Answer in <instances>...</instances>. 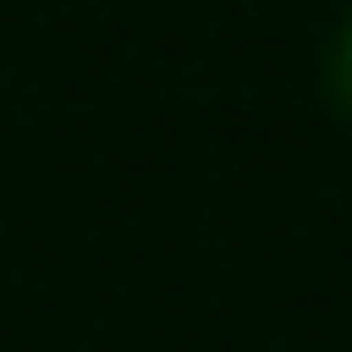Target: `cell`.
Returning <instances> with one entry per match:
<instances>
[{
  "label": "cell",
  "instance_id": "obj_1",
  "mask_svg": "<svg viewBox=\"0 0 352 352\" xmlns=\"http://www.w3.org/2000/svg\"><path fill=\"white\" fill-rule=\"evenodd\" d=\"M330 98H338V113L352 120V30L338 38V60H330Z\"/></svg>",
  "mask_w": 352,
  "mask_h": 352
}]
</instances>
